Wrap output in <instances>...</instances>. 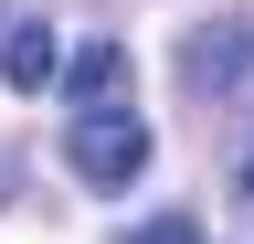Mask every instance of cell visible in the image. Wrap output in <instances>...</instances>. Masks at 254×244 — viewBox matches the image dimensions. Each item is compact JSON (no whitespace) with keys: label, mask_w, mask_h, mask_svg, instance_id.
Segmentation results:
<instances>
[{"label":"cell","mask_w":254,"mask_h":244,"mask_svg":"<svg viewBox=\"0 0 254 244\" xmlns=\"http://www.w3.org/2000/svg\"><path fill=\"white\" fill-rule=\"evenodd\" d=\"M64 160H74V180H95V191H127V180L148 170V117L138 106H85L74 128H64Z\"/></svg>","instance_id":"6da1fadb"},{"label":"cell","mask_w":254,"mask_h":244,"mask_svg":"<svg viewBox=\"0 0 254 244\" xmlns=\"http://www.w3.org/2000/svg\"><path fill=\"white\" fill-rule=\"evenodd\" d=\"M180 75H190V96H254V21H212V32H190Z\"/></svg>","instance_id":"7a4b0ae2"},{"label":"cell","mask_w":254,"mask_h":244,"mask_svg":"<svg viewBox=\"0 0 254 244\" xmlns=\"http://www.w3.org/2000/svg\"><path fill=\"white\" fill-rule=\"evenodd\" d=\"M0 75H11L21 96H43V85H64V43L43 21H11V32H0Z\"/></svg>","instance_id":"3957f363"},{"label":"cell","mask_w":254,"mask_h":244,"mask_svg":"<svg viewBox=\"0 0 254 244\" xmlns=\"http://www.w3.org/2000/svg\"><path fill=\"white\" fill-rule=\"evenodd\" d=\"M117 96H127V53L117 43H85L74 64H64V106L85 117V106H117Z\"/></svg>","instance_id":"277c9868"},{"label":"cell","mask_w":254,"mask_h":244,"mask_svg":"<svg viewBox=\"0 0 254 244\" xmlns=\"http://www.w3.org/2000/svg\"><path fill=\"white\" fill-rule=\"evenodd\" d=\"M117 244H201V223H190V212H159V223H127Z\"/></svg>","instance_id":"5b68a950"},{"label":"cell","mask_w":254,"mask_h":244,"mask_svg":"<svg viewBox=\"0 0 254 244\" xmlns=\"http://www.w3.org/2000/svg\"><path fill=\"white\" fill-rule=\"evenodd\" d=\"M244 191H254V160H244Z\"/></svg>","instance_id":"8992f818"}]
</instances>
